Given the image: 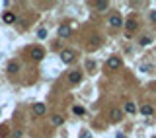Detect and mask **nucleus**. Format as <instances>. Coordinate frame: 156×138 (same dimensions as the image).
Listing matches in <instances>:
<instances>
[{
	"label": "nucleus",
	"instance_id": "21",
	"mask_svg": "<svg viewBox=\"0 0 156 138\" xmlns=\"http://www.w3.org/2000/svg\"><path fill=\"white\" fill-rule=\"evenodd\" d=\"M80 138H90V132H88V130H84V132L80 134Z\"/></svg>",
	"mask_w": 156,
	"mask_h": 138
},
{
	"label": "nucleus",
	"instance_id": "1",
	"mask_svg": "<svg viewBox=\"0 0 156 138\" xmlns=\"http://www.w3.org/2000/svg\"><path fill=\"white\" fill-rule=\"evenodd\" d=\"M108 68H109V70H117V68H121V58H119V56H111V58L108 60Z\"/></svg>",
	"mask_w": 156,
	"mask_h": 138
},
{
	"label": "nucleus",
	"instance_id": "4",
	"mask_svg": "<svg viewBox=\"0 0 156 138\" xmlns=\"http://www.w3.org/2000/svg\"><path fill=\"white\" fill-rule=\"evenodd\" d=\"M109 26L111 27H121L123 26V18L119 14H113L111 18H109Z\"/></svg>",
	"mask_w": 156,
	"mask_h": 138
},
{
	"label": "nucleus",
	"instance_id": "12",
	"mask_svg": "<svg viewBox=\"0 0 156 138\" xmlns=\"http://www.w3.org/2000/svg\"><path fill=\"white\" fill-rule=\"evenodd\" d=\"M51 123L55 124V127H61V124L64 123V119H63V115H53L51 117Z\"/></svg>",
	"mask_w": 156,
	"mask_h": 138
},
{
	"label": "nucleus",
	"instance_id": "8",
	"mask_svg": "<svg viewBox=\"0 0 156 138\" xmlns=\"http://www.w3.org/2000/svg\"><path fill=\"white\" fill-rule=\"evenodd\" d=\"M45 111H47V109H45V105H43V103H35V105H33V113H35L37 117L45 115Z\"/></svg>",
	"mask_w": 156,
	"mask_h": 138
},
{
	"label": "nucleus",
	"instance_id": "2",
	"mask_svg": "<svg viewBox=\"0 0 156 138\" xmlns=\"http://www.w3.org/2000/svg\"><path fill=\"white\" fill-rule=\"evenodd\" d=\"M68 82H70V84H80L82 82V72L72 70L70 74H68Z\"/></svg>",
	"mask_w": 156,
	"mask_h": 138
},
{
	"label": "nucleus",
	"instance_id": "5",
	"mask_svg": "<svg viewBox=\"0 0 156 138\" xmlns=\"http://www.w3.org/2000/svg\"><path fill=\"white\" fill-rule=\"evenodd\" d=\"M61 58H63V62L70 64L72 60H74V52H72V51H67V49H64V51L61 52Z\"/></svg>",
	"mask_w": 156,
	"mask_h": 138
},
{
	"label": "nucleus",
	"instance_id": "6",
	"mask_svg": "<svg viewBox=\"0 0 156 138\" xmlns=\"http://www.w3.org/2000/svg\"><path fill=\"white\" fill-rule=\"evenodd\" d=\"M70 35V26H59V37H68Z\"/></svg>",
	"mask_w": 156,
	"mask_h": 138
},
{
	"label": "nucleus",
	"instance_id": "15",
	"mask_svg": "<svg viewBox=\"0 0 156 138\" xmlns=\"http://www.w3.org/2000/svg\"><path fill=\"white\" fill-rule=\"evenodd\" d=\"M135 29H137V22H135V20H129V22H127V35L133 33Z\"/></svg>",
	"mask_w": 156,
	"mask_h": 138
},
{
	"label": "nucleus",
	"instance_id": "16",
	"mask_svg": "<svg viewBox=\"0 0 156 138\" xmlns=\"http://www.w3.org/2000/svg\"><path fill=\"white\" fill-rule=\"evenodd\" d=\"M72 113H74V115H84L86 109H84V107H80V105H74V107H72Z\"/></svg>",
	"mask_w": 156,
	"mask_h": 138
},
{
	"label": "nucleus",
	"instance_id": "11",
	"mask_svg": "<svg viewBox=\"0 0 156 138\" xmlns=\"http://www.w3.org/2000/svg\"><path fill=\"white\" fill-rule=\"evenodd\" d=\"M109 117H111V121L113 123H117V121H121V117H123V113L119 111V109H113L111 113H109Z\"/></svg>",
	"mask_w": 156,
	"mask_h": 138
},
{
	"label": "nucleus",
	"instance_id": "9",
	"mask_svg": "<svg viewBox=\"0 0 156 138\" xmlns=\"http://www.w3.org/2000/svg\"><path fill=\"white\" fill-rule=\"evenodd\" d=\"M2 20H4V23H14V22H16V16L12 14V12H4V14H2Z\"/></svg>",
	"mask_w": 156,
	"mask_h": 138
},
{
	"label": "nucleus",
	"instance_id": "3",
	"mask_svg": "<svg viewBox=\"0 0 156 138\" xmlns=\"http://www.w3.org/2000/svg\"><path fill=\"white\" fill-rule=\"evenodd\" d=\"M30 55H31V58H33V60H41L45 52H43V49H41V47H33L30 51Z\"/></svg>",
	"mask_w": 156,
	"mask_h": 138
},
{
	"label": "nucleus",
	"instance_id": "13",
	"mask_svg": "<svg viewBox=\"0 0 156 138\" xmlns=\"http://www.w3.org/2000/svg\"><path fill=\"white\" fill-rule=\"evenodd\" d=\"M141 113H142V115H146V117H150V115L154 113V107H150V105H142V107H141Z\"/></svg>",
	"mask_w": 156,
	"mask_h": 138
},
{
	"label": "nucleus",
	"instance_id": "22",
	"mask_svg": "<svg viewBox=\"0 0 156 138\" xmlns=\"http://www.w3.org/2000/svg\"><path fill=\"white\" fill-rule=\"evenodd\" d=\"M117 138H125V136H123V134H117Z\"/></svg>",
	"mask_w": 156,
	"mask_h": 138
},
{
	"label": "nucleus",
	"instance_id": "18",
	"mask_svg": "<svg viewBox=\"0 0 156 138\" xmlns=\"http://www.w3.org/2000/svg\"><path fill=\"white\" fill-rule=\"evenodd\" d=\"M148 43H150V37H142L141 39V45H148Z\"/></svg>",
	"mask_w": 156,
	"mask_h": 138
},
{
	"label": "nucleus",
	"instance_id": "17",
	"mask_svg": "<svg viewBox=\"0 0 156 138\" xmlns=\"http://www.w3.org/2000/svg\"><path fill=\"white\" fill-rule=\"evenodd\" d=\"M37 37H39V39H45V37H47V31H45V29H39V31H37Z\"/></svg>",
	"mask_w": 156,
	"mask_h": 138
},
{
	"label": "nucleus",
	"instance_id": "7",
	"mask_svg": "<svg viewBox=\"0 0 156 138\" xmlns=\"http://www.w3.org/2000/svg\"><path fill=\"white\" fill-rule=\"evenodd\" d=\"M6 72H8V74H16V72H20V64H18V62H14V60H12V62H8Z\"/></svg>",
	"mask_w": 156,
	"mask_h": 138
},
{
	"label": "nucleus",
	"instance_id": "14",
	"mask_svg": "<svg viewBox=\"0 0 156 138\" xmlns=\"http://www.w3.org/2000/svg\"><path fill=\"white\" fill-rule=\"evenodd\" d=\"M125 111L129 113V115H135V113H137V107H135V103L127 101V103H125Z\"/></svg>",
	"mask_w": 156,
	"mask_h": 138
},
{
	"label": "nucleus",
	"instance_id": "10",
	"mask_svg": "<svg viewBox=\"0 0 156 138\" xmlns=\"http://www.w3.org/2000/svg\"><path fill=\"white\" fill-rule=\"evenodd\" d=\"M96 8H98V12H105L109 8V2H105V0H98L96 2Z\"/></svg>",
	"mask_w": 156,
	"mask_h": 138
},
{
	"label": "nucleus",
	"instance_id": "20",
	"mask_svg": "<svg viewBox=\"0 0 156 138\" xmlns=\"http://www.w3.org/2000/svg\"><path fill=\"white\" fill-rule=\"evenodd\" d=\"M150 20H152V22L156 23V10H152V12H150Z\"/></svg>",
	"mask_w": 156,
	"mask_h": 138
},
{
	"label": "nucleus",
	"instance_id": "19",
	"mask_svg": "<svg viewBox=\"0 0 156 138\" xmlns=\"http://www.w3.org/2000/svg\"><path fill=\"white\" fill-rule=\"evenodd\" d=\"M86 68H88V70H94V62H92V60H88V62H86Z\"/></svg>",
	"mask_w": 156,
	"mask_h": 138
}]
</instances>
